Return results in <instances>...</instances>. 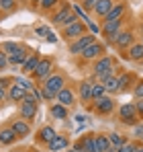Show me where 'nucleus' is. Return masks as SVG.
Listing matches in <instances>:
<instances>
[{
    "label": "nucleus",
    "mask_w": 143,
    "mask_h": 152,
    "mask_svg": "<svg viewBox=\"0 0 143 152\" xmlns=\"http://www.w3.org/2000/svg\"><path fill=\"white\" fill-rule=\"evenodd\" d=\"M106 136H108V140H110V146H113V148H121L123 144H127V138H125V136H121V134H115V132H113V134H106Z\"/></svg>",
    "instance_id": "obj_30"
},
{
    "label": "nucleus",
    "mask_w": 143,
    "mask_h": 152,
    "mask_svg": "<svg viewBox=\"0 0 143 152\" xmlns=\"http://www.w3.org/2000/svg\"><path fill=\"white\" fill-rule=\"evenodd\" d=\"M123 19H117V21H104L102 27H100V33L102 37L106 39V43H115V39L119 37V33L123 31Z\"/></svg>",
    "instance_id": "obj_4"
},
{
    "label": "nucleus",
    "mask_w": 143,
    "mask_h": 152,
    "mask_svg": "<svg viewBox=\"0 0 143 152\" xmlns=\"http://www.w3.org/2000/svg\"><path fill=\"white\" fill-rule=\"evenodd\" d=\"M49 113H51L55 119H68V115H70L68 107H64V105H59V103H53L51 109H49Z\"/></svg>",
    "instance_id": "obj_24"
},
{
    "label": "nucleus",
    "mask_w": 143,
    "mask_h": 152,
    "mask_svg": "<svg viewBox=\"0 0 143 152\" xmlns=\"http://www.w3.org/2000/svg\"><path fill=\"white\" fill-rule=\"evenodd\" d=\"M55 103H59V105H64V107H72V105L76 103V95H74V91H72L70 86H64V88L57 93Z\"/></svg>",
    "instance_id": "obj_13"
},
{
    "label": "nucleus",
    "mask_w": 143,
    "mask_h": 152,
    "mask_svg": "<svg viewBox=\"0 0 143 152\" xmlns=\"http://www.w3.org/2000/svg\"><path fill=\"white\" fill-rule=\"evenodd\" d=\"M135 138H143V126L141 124L135 126Z\"/></svg>",
    "instance_id": "obj_43"
},
{
    "label": "nucleus",
    "mask_w": 143,
    "mask_h": 152,
    "mask_svg": "<svg viewBox=\"0 0 143 152\" xmlns=\"http://www.w3.org/2000/svg\"><path fill=\"white\" fill-rule=\"evenodd\" d=\"M102 84H104L106 95H115V93H119V78H117V74L108 76L106 80H102Z\"/></svg>",
    "instance_id": "obj_25"
},
{
    "label": "nucleus",
    "mask_w": 143,
    "mask_h": 152,
    "mask_svg": "<svg viewBox=\"0 0 143 152\" xmlns=\"http://www.w3.org/2000/svg\"><path fill=\"white\" fill-rule=\"evenodd\" d=\"M37 111H39V103L37 101H21V119L31 124L35 119Z\"/></svg>",
    "instance_id": "obj_10"
},
{
    "label": "nucleus",
    "mask_w": 143,
    "mask_h": 152,
    "mask_svg": "<svg viewBox=\"0 0 143 152\" xmlns=\"http://www.w3.org/2000/svg\"><path fill=\"white\" fill-rule=\"evenodd\" d=\"M119 121L125 126H137L141 119H139V113H137V107L135 103H125L121 105L119 109Z\"/></svg>",
    "instance_id": "obj_3"
},
{
    "label": "nucleus",
    "mask_w": 143,
    "mask_h": 152,
    "mask_svg": "<svg viewBox=\"0 0 143 152\" xmlns=\"http://www.w3.org/2000/svg\"><path fill=\"white\" fill-rule=\"evenodd\" d=\"M104 51H106V45H104L102 41H98V39H96L94 43H92V45H88V48L82 51L80 56H82V60H86V62H88V60H98V58H102V53H104Z\"/></svg>",
    "instance_id": "obj_9"
},
{
    "label": "nucleus",
    "mask_w": 143,
    "mask_h": 152,
    "mask_svg": "<svg viewBox=\"0 0 143 152\" xmlns=\"http://www.w3.org/2000/svg\"><path fill=\"white\" fill-rule=\"evenodd\" d=\"M96 41V35L94 33H86V35H82V37H78V39H74L70 43V53H76V56H80L82 51L86 50L88 45H92Z\"/></svg>",
    "instance_id": "obj_6"
},
{
    "label": "nucleus",
    "mask_w": 143,
    "mask_h": 152,
    "mask_svg": "<svg viewBox=\"0 0 143 152\" xmlns=\"http://www.w3.org/2000/svg\"><path fill=\"white\" fill-rule=\"evenodd\" d=\"M80 142H82V146H84L88 152H100V150H98V146H96L94 134H86V136H82Z\"/></svg>",
    "instance_id": "obj_27"
},
{
    "label": "nucleus",
    "mask_w": 143,
    "mask_h": 152,
    "mask_svg": "<svg viewBox=\"0 0 143 152\" xmlns=\"http://www.w3.org/2000/svg\"><path fill=\"white\" fill-rule=\"evenodd\" d=\"M117 78H119V93L127 91L133 84V74H129V72H121V76H117Z\"/></svg>",
    "instance_id": "obj_28"
},
{
    "label": "nucleus",
    "mask_w": 143,
    "mask_h": 152,
    "mask_svg": "<svg viewBox=\"0 0 143 152\" xmlns=\"http://www.w3.org/2000/svg\"><path fill=\"white\" fill-rule=\"evenodd\" d=\"M106 95V91H104V84L102 82H96V84H92V101H96V99H102Z\"/></svg>",
    "instance_id": "obj_32"
},
{
    "label": "nucleus",
    "mask_w": 143,
    "mask_h": 152,
    "mask_svg": "<svg viewBox=\"0 0 143 152\" xmlns=\"http://www.w3.org/2000/svg\"><path fill=\"white\" fill-rule=\"evenodd\" d=\"M133 43H135V33H133V31H121L119 37L115 39L113 45H115L117 50H129Z\"/></svg>",
    "instance_id": "obj_11"
},
{
    "label": "nucleus",
    "mask_w": 143,
    "mask_h": 152,
    "mask_svg": "<svg viewBox=\"0 0 143 152\" xmlns=\"http://www.w3.org/2000/svg\"><path fill=\"white\" fill-rule=\"evenodd\" d=\"M92 109H94L98 115H110L115 111V101H113L110 95H104L102 99H96L92 103Z\"/></svg>",
    "instance_id": "obj_7"
},
{
    "label": "nucleus",
    "mask_w": 143,
    "mask_h": 152,
    "mask_svg": "<svg viewBox=\"0 0 143 152\" xmlns=\"http://www.w3.org/2000/svg\"><path fill=\"white\" fill-rule=\"evenodd\" d=\"M39 2H41V0H31V4H33V6H39Z\"/></svg>",
    "instance_id": "obj_48"
},
{
    "label": "nucleus",
    "mask_w": 143,
    "mask_h": 152,
    "mask_svg": "<svg viewBox=\"0 0 143 152\" xmlns=\"http://www.w3.org/2000/svg\"><path fill=\"white\" fill-rule=\"evenodd\" d=\"M135 107H137V113H139V119H143V99H137V103H135Z\"/></svg>",
    "instance_id": "obj_41"
},
{
    "label": "nucleus",
    "mask_w": 143,
    "mask_h": 152,
    "mask_svg": "<svg viewBox=\"0 0 143 152\" xmlns=\"http://www.w3.org/2000/svg\"><path fill=\"white\" fill-rule=\"evenodd\" d=\"M6 97H8V93H6V88H4V86L0 84V101H4Z\"/></svg>",
    "instance_id": "obj_45"
},
{
    "label": "nucleus",
    "mask_w": 143,
    "mask_h": 152,
    "mask_svg": "<svg viewBox=\"0 0 143 152\" xmlns=\"http://www.w3.org/2000/svg\"><path fill=\"white\" fill-rule=\"evenodd\" d=\"M25 95H27V91H25L23 86L14 84V82H12V86L8 88V99H10V101H14V103H21L25 99Z\"/></svg>",
    "instance_id": "obj_22"
},
{
    "label": "nucleus",
    "mask_w": 143,
    "mask_h": 152,
    "mask_svg": "<svg viewBox=\"0 0 143 152\" xmlns=\"http://www.w3.org/2000/svg\"><path fill=\"white\" fill-rule=\"evenodd\" d=\"M61 35L66 37V39H78V37H82V35H86V25L82 23V21H76V23H72L68 27H61Z\"/></svg>",
    "instance_id": "obj_8"
},
{
    "label": "nucleus",
    "mask_w": 143,
    "mask_h": 152,
    "mask_svg": "<svg viewBox=\"0 0 143 152\" xmlns=\"http://www.w3.org/2000/svg\"><path fill=\"white\" fill-rule=\"evenodd\" d=\"M19 138H17V134L12 132V127H2L0 129V144H4V146H10V144H14Z\"/></svg>",
    "instance_id": "obj_19"
},
{
    "label": "nucleus",
    "mask_w": 143,
    "mask_h": 152,
    "mask_svg": "<svg viewBox=\"0 0 143 152\" xmlns=\"http://www.w3.org/2000/svg\"><path fill=\"white\" fill-rule=\"evenodd\" d=\"M66 148H70V138L64 136V134H57V136L47 144L49 152H61V150H66Z\"/></svg>",
    "instance_id": "obj_12"
},
{
    "label": "nucleus",
    "mask_w": 143,
    "mask_h": 152,
    "mask_svg": "<svg viewBox=\"0 0 143 152\" xmlns=\"http://www.w3.org/2000/svg\"><path fill=\"white\" fill-rule=\"evenodd\" d=\"M39 60H41L39 53H29V58L25 60V64H23V74H33V70L37 68Z\"/></svg>",
    "instance_id": "obj_20"
},
{
    "label": "nucleus",
    "mask_w": 143,
    "mask_h": 152,
    "mask_svg": "<svg viewBox=\"0 0 143 152\" xmlns=\"http://www.w3.org/2000/svg\"><path fill=\"white\" fill-rule=\"evenodd\" d=\"M88 25H90V29H92V33H98V31H100V29H98L94 23H88Z\"/></svg>",
    "instance_id": "obj_46"
},
{
    "label": "nucleus",
    "mask_w": 143,
    "mask_h": 152,
    "mask_svg": "<svg viewBox=\"0 0 143 152\" xmlns=\"http://www.w3.org/2000/svg\"><path fill=\"white\" fill-rule=\"evenodd\" d=\"M2 50L6 51V56H12V53L23 50V45H21V43H14V41H6V43L2 45Z\"/></svg>",
    "instance_id": "obj_31"
},
{
    "label": "nucleus",
    "mask_w": 143,
    "mask_h": 152,
    "mask_svg": "<svg viewBox=\"0 0 143 152\" xmlns=\"http://www.w3.org/2000/svg\"><path fill=\"white\" fill-rule=\"evenodd\" d=\"M74 10H76V15H80V17H82V19H84V21H88V23H90V19H88V17H86V12H84V10H82V8H80V6H74Z\"/></svg>",
    "instance_id": "obj_42"
},
{
    "label": "nucleus",
    "mask_w": 143,
    "mask_h": 152,
    "mask_svg": "<svg viewBox=\"0 0 143 152\" xmlns=\"http://www.w3.org/2000/svg\"><path fill=\"white\" fill-rule=\"evenodd\" d=\"M29 58V53H27V50H21V51H17V53H12V56H8V62L10 64H14V66H23L25 64V60Z\"/></svg>",
    "instance_id": "obj_29"
},
{
    "label": "nucleus",
    "mask_w": 143,
    "mask_h": 152,
    "mask_svg": "<svg viewBox=\"0 0 143 152\" xmlns=\"http://www.w3.org/2000/svg\"><path fill=\"white\" fill-rule=\"evenodd\" d=\"M10 152H23V150H10Z\"/></svg>",
    "instance_id": "obj_51"
},
{
    "label": "nucleus",
    "mask_w": 143,
    "mask_h": 152,
    "mask_svg": "<svg viewBox=\"0 0 143 152\" xmlns=\"http://www.w3.org/2000/svg\"><path fill=\"white\" fill-rule=\"evenodd\" d=\"M137 146H139V144H135V142H127V144H123L121 148H117L115 152H135Z\"/></svg>",
    "instance_id": "obj_35"
},
{
    "label": "nucleus",
    "mask_w": 143,
    "mask_h": 152,
    "mask_svg": "<svg viewBox=\"0 0 143 152\" xmlns=\"http://www.w3.org/2000/svg\"><path fill=\"white\" fill-rule=\"evenodd\" d=\"M49 31H51V29H49V27H45V25L35 27V35H39V37H45V35H47Z\"/></svg>",
    "instance_id": "obj_39"
},
{
    "label": "nucleus",
    "mask_w": 143,
    "mask_h": 152,
    "mask_svg": "<svg viewBox=\"0 0 143 152\" xmlns=\"http://www.w3.org/2000/svg\"><path fill=\"white\" fill-rule=\"evenodd\" d=\"M31 152H39V150H31Z\"/></svg>",
    "instance_id": "obj_52"
},
{
    "label": "nucleus",
    "mask_w": 143,
    "mask_h": 152,
    "mask_svg": "<svg viewBox=\"0 0 143 152\" xmlns=\"http://www.w3.org/2000/svg\"><path fill=\"white\" fill-rule=\"evenodd\" d=\"M64 86H66V78H64V74L53 72L51 76H47V78L43 80V86H41V97H43V99H47V101H55L57 93H59Z\"/></svg>",
    "instance_id": "obj_1"
},
{
    "label": "nucleus",
    "mask_w": 143,
    "mask_h": 152,
    "mask_svg": "<svg viewBox=\"0 0 143 152\" xmlns=\"http://www.w3.org/2000/svg\"><path fill=\"white\" fill-rule=\"evenodd\" d=\"M70 15H72V6L70 4H61V8H57V10L51 15V21H53L55 25H61Z\"/></svg>",
    "instance_id": "obj_17"
},
{
    "label": "nucleus",
    "mask_w": 143,
    "mask_h": 152,
    "mask_svg": "<svg viewBox=\"0 0 143 152\" xmlns=\"http://www.w3.org/2000/svg\"><path fill=\"white\" fill-rule=\"evenodd\" d=\"M53 68H55V62H53V58H49V56H43V58L39 60L37 68L33 70V78H35V80H45L47 76L53 74Z\"/></svg>",
    "instance_id": "obj_5"
},
{
    "label": "nucleus",
    "mask_w": 143,
    "mask_h": 152,
    "mask_svg": "<svg viewBox=\"0 0 143 152\" xmlns=\"http://www.w3.org/2000/svg\"><path fill=\"white\" fill-rule=\"evenodd\" d=\"M135 152H143V146H137V148H135Z\"/></svg>",
    "instance_id": "obj_49"
},
{
    "label": "nucleus",
    "mask_w": 143,
    "mask_h": 152,
    "mask_svg": "<svg viewBox=\"0 0 143 152\" xmlns=\"http://www.w3.org/2000/svg\"><path fill=\"white\" fill-rule=\"evenodd\" d=\"M57 2H59V0H41V2H39V6H41L43 10H53Z\"/></svg>",
    "instance_id": "obj_36"
},
{
    "label": "nucleus",
    "mask_w": 143,
    "mask_h": 152,
    "mask_svg": "<svg viewBox=\"0 0 143 152\" xmlns=\"http://www.w3.org/2000/svg\"><path fill=\"white\" fill-rule=\"evenodd\" d=\"M141 43H143V39H141Z\"/></svg>",
    "instance_id": "obj_53"
},
{
    "label": "nucleus",
    "mask_w": 143,
    "mask_h": 152,
    "mask_svg": "<svg viewBox=\"0 0 143 152\" xmlns=\"http://www.w3.org/2000/svg\"><path fill=\"white\" fill-rule=\"evenodd\" d=\"M8 64H10V62H8V56H6V51L0 50V70H4Z\"/></svg>",
    "instance_id": "obj_38"
},
{
    "label": "nucleus",
    "mask_w": 143,
    "mask_h": 152,
    "mask_svg": "<svg viewBox=\"0 0 143 152\" xmlns=\"http://www.w3.org/2000/svg\"><path fill=\"white\" fill-rule=\"evenodd\" d=\"M76 121H80V124H82V121H86V117H84V115H76Z\"/></svg>",
    "instance_id": "obj_47"
},
{
    "label": "nucleus",
    "mask_w": 143,
    "mask_h": 152,
    "mask_svg": "<svg viewBox=\"0 0 143 152\" xmlns=\"http://www.w3.org/2000/svg\"><path fill=\"white\" fill-rule=\"evenodd\" d=\"M135 99H143V80H137V86H135Z\"/></svg>",
    "instance_id": "obj_40"
},
{
    "label": "nucleus",
    "mask_w": 143,
    "mask_h": 152,
    "mask_svg": "<svg viewBox=\"0 0 143 152\" xmlns=\"http://www.w3.org/2000/svg\"><path fill=\"white\" fill-rule=\"evenodd\" d=\"M55 136H57V132H55L51 126H43L39 132H37L35 140H37V144H45V146H47V144L53 140V138H55Z\"/></svg>",
    "instance_id": "obj_16"
},
{
    "label": "nucleus",
    "mask_w": 143,
    "mask_h": 152,
    "mask_svg": "<svg viewBox=\"0 0 143 152\" xmlns=\"http://www.w3.org/2000/svg\"><path fill=\"white\" fill-rule=\"evenodd\" d=\"M125 10H127V4H125V2H121V4H115V6L110 8V12L104 17V21H117V19H123Z\"/></svg>",
    "instance_id": "obj_21"
},
{
    "label": "nucleus",
    "mask_w": 143,
    "mask_h": 152,
    "mask_svg": "<svg viewBox=\"0 0 143 152\" xmlns=\"http://www.w3.org/2000/svg\"><path fill=\"white\" fill-rule=\"evenodd\" d=\"M12 132L17 134V138H27V136H31V124L29 121H25V119H12Z\"/></svg>",
    "instance_id": "obj_14"
},
{
    "label": "nucleus",
    "mask_w": 143,
    "mask_h": 152,
    "mask_svg": "<svg viewBox=\"0 0 143 152\" xmlns=\"http://www.w3.org/2000/svg\"><path fill=\"white\" fill-rule=\"evenodd\" d=\"M94 140H96V146H98V150L100 152H108L113 146H110V140H108V136L106 134H94Z\"/></svg>",
    "instance_id": "obj_26"
},
{
    "label": "nucleus",
    "mask_w": 143,
    "mask_h": 152,
    "mask_svg": "<svg viewBox=\"0 0 143 152\" xmlns=\"http://www.w3.org/2000/svg\"><path fill=\"white\" fill-rule=\"evenodd\" d=\"M127 58L133 62H143V43H133L127 50Z\"/></svg>",
    "instance_id": "obj_23"
},
{
    "label": "nucleus",
    "mask_w": 143,
    "mask_h": 152,
    "mask_svg": "<svg viewBox=\"0 0 143 152\" xmlns=\"http://www.w3.org/2000/svg\"><path fill=\"white\" fill-rule=\"evenodd\" d=\"M117 72V68H115V60L110 58V56H102V58H98L94 64V76L102 82V80H106L108 76H115Z\"/></svg>",
    "instance_id": "obj_2"
},
{
    "label": "nucleus",
    "mask_w": 143,
    "mask_h": 152,
    "mask_svg": "<svg viewBox=\"0 0 143 152\" xmlns=\"http://www.w3.org/2000/svg\"><path fill=\"white\" fill-rule=\"evenodd\" d=\"M66 152H76V150H74V148H66Z\"/></svg>",
    "instance_id": "obj_50"
},
{
    "label": "nucleus",
    "mask_w": 143,
    "mask_h": 152,
    "mask_svg": "<svg viewBox=\"0 0 143 152\" xmlns=\"http://www.w3.org/2000/svg\"><path fill=\"white\" fill-rule=\"evenodd\" d=\"M12 82H14V84H19V86H23L25 91H31V88H33V84H31L29 80H25L23 76H17V78H12Z\"/></svg>",
    "instance_id": "obj_34"
},
{
    "label": "nucleus",
    "mask_w": 143,
    "mask_h": 152,
    "mask_svg": "<svg viewBox=\"0 0 143 152\" xmlns=\"http://www.w3.org/2000/svg\"><path fill=\"white\" fill-rule=\"evenodd\" d=\"M115 6V0H98L94 4V8H92V12H94L98 19H102L104 21V17L110 12V8Z\"/></svg>",
    "instance_id": "obj_15"
},
{
    "label": "nucleus",
    "mask_w": 143,
    "mask_h": 152,
    "mask_svg": "<svg viewBox=\"0 0 143 152\" xmlns=\"http://www.w3.org/2000/svg\"><path fill=\"white\" fill-rule=\"evenodd\" d=\"M92 84H94V82H90V80L80 82L78 93H80V99H82V103H90V101H92Z\"/></svg>",
    "instance_id": "obj_18"
},
{
    "label": "nucleus",
    "mask_w": 143,
    "mask_h": 152,
    "mask_svg": "<svg viewBox=\"0 0 143 152\" xmlns=\"http://www.w3.org/2000/svg\"><path fill=\"white\" fill-rule=\"evenodd\" d=\"M17 6V0H0V10L2 12H12Z\"/></svg>",
    "instance_id": "obj_33"
},
{
    "label": "nucleus",
    "mask_w": 143,
    "mask_h": 152,
    "mask_svg": "<svg viewBox=\"0 0 143 152\" xmlns=\"http://www.w3.org/2000/svg\"><path fill=\"white\" fill-rule=\"evenodd\" d=\"M96 2H98V0H82V10H84V12H92Z\"/></svg>",
    "instance_id": "obj_37"
},
{
    "label": "nucleus",
    "mask_w": 143,
    "mask_h": 152,
    "mask_svg": "<svg viewBox=\"0 0 143 152\" xmlns=\"http://www.w3.org/2000/svg\"><path fill=\"white\" fill-rule=\"evenodd\" d=\"M45 37H47V41H49V43H55V41H57V37H55V33H53V31H49Z\"/></svg>",
    "instance_id": "obj_44"
}]
</instances>
